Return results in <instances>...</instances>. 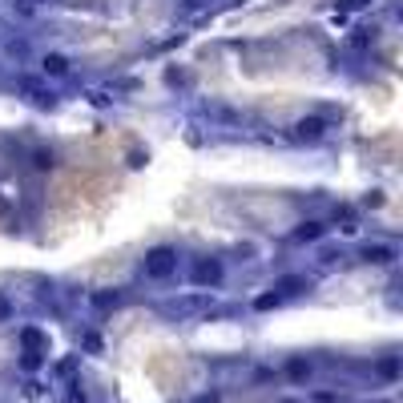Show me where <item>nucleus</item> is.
<instances>
[{
  "mask_svg": "<svg viewBox=\"0 0 403 403\" xmlns=\"http://www.w3.org/2000/svg\"><path fill=\"white\" fill-rule=\"evenodd\" d=\"M327 234V226L322 222H303L299 230H294V242H315V238H322Z\"/></svg>",
  "mask_w": 403,
  "mask_h": 403,
  "instance_id": "6e6552de",
  "label": "nucleus"
},
{
  "mask_svg": "<svg viewBox=\"0 0 403 403\" xmlns=\"http://www.w3.org/2000/svg\"><path fill=\"white\" fill-rule=\"evenodd\" d=\"M193 403H218V391H206V395H198Z\"/></svg>",
  "mask_w": 403,
  "mask_h": 403,
  "instance_id": "4be33fe9",
  "label": "nucleus"
},
{
  "mask_svg": "<svg viewBox=\"0 0 403 403\" xmlns=\"http://www.w3.org/2000/svg\"><path fill=\"white\" fill-rule=\"evenodd\" d=\"M45 73H48V77H64V73H69V61H64L61 53H48V57H45Z\"/></svg>",
  "mask_w": 403,
  "mask_h": 403,
  "instance_id": "9d476101",
  "label": "nucleus"
},
{
  "mask_svg": "<svg viewBox=\"0 0 403 403\" xmlns=\"http://www.w3.org/2000/svg\"><path fill=\"white\" fill-rule=\"evenodd\" d=\"M41 4H45V0H13V8H16V13H36Z\"/></svg>",
  "mask_w": 403,
  "mask_h": 403,
  "instance_id": "dca6fc26",
  "label": "nucleus"
},
{
  "mask_svg": "<svg viewBox=\"0 0 403 403\" xmlns=\"http://www.w3.org/2000/svg\"><path fill=\"white\" fill-rule=\"evenodd\" d=\"M20 363H25V371H36V367H41V355H36V351H25V359H20Z\"/></svg>",
  "mask_w": 403,
  "mask_h": 403,
  "instance_id": "a211bd4d",
  "label": "nucleus"
},
{
  "mask_svg": "<svg viewBox=\"0 0 403 403\" xmlns=\"http://www.w3.org/2000/svg\"><path fill=\"white\" fill-rule=\"evenodd\" d=\"M32 165H36V170H53V165H57V153H53V149H36V153H32Z\"/></svg>",
  "mask_w": 403,
  "mask_h": 403,
  "instance_id": "9b49d317",
  "label": "nucleus"
},
{
  "mask_svg": "<svg viewBox=\"0 0 403 403\" xmlns=\"http://www.w3.org/2000/svg\"><path fill=\"white\" fill-rule=\"evenodd\" d=\"M363 262H371V266H387V262H395V250L383 246V242H367V246H363Z\"/></svg>",
  "mask_w": 403,
  "mask_h": 403,
  "instance_id": "20e7f679",
  "label": "nucleus"
},
{
  "mask_svg": "<svg viewBox=\"0 0 403 403\" xmlns=\"http://www.w3.org/2000/svg\"><path fill=\"white\" fill-rule=\"evenodd\" d=\"M89 101H93V105H97V109H101V105H109V97H105V93H101V89H93V93H89Z\"/></svg>",
  "mask_w": 403,
  "mask_h": 403,
  "instance_id": "6ab92c4d",
  "label": "nucleus"
},
{
  "mask_svg": "<svg viewBox=\"0 0 403 403\" xmlns=\"http://www.w3.org/2000/svg\"><path fill=\"white\" fill-rule=\"evenodd\" d=\"M8 315H13V303H8V299H4V294H0V322L8 319Z\"/></svg>",
  "mask_w": 403,
  "mask_h": 403,
  "instance_id": "aec40b11",
  "label": "nucleus"
},
{
  "mask_svg": "<svg viewBox=\"0 0 403 403\" xmlns=\"http://www.w3.org/2000/svg\"><path fill=\"white\" fill-rule=\"evenodd\" d=\"M117 303H121L117 290H101V294H93V306H117Z\"/></svg>",
  "mask_w": 403,
  "mask_h": 403,
  "instance_id": "4468645a",
  "label": "nucleus"
},
{
  "mask_svg": "<svg viewBox=\"0 0 403 403\" xmlns=\"http://www.w3.org/2000/svg\"><path fill=\"white\" fill-rule=\"evenodd\" d=\"M254 306H258V310H271V306H278V294H258Z\"/></svg>",
  "mask_w": 403,
  "mask_h": 403,
  "instance_id": "f3484780",
  "label": "nucleus"
},
{
  "mask_svg": "<svg viewBox=\"0 0 403 403\" xmlns=\"http://www.w3.org/2000/svg\"><path fill=\"white\" fill-rule=\"evenodd\" d=\"M379 375H383V379H395V375H399V359H395V355H387L383 363H379Z\"/></svg>",
  "mask_w": 403,
  "mask_h": 403,
  "instance_id": "ddd939ff",
  "label": "nucleus"
},
{
  "mask_svg": "<svg viewBox=\"0 0 403 403\" xmlns=\"http://www.w3.org/2000/svg\"><path fill=\"white\" fill-rule=\"evenodd\" d=\"M206 8H210V0H182V13H190V16L206 13Z\"/></svg>",
  "mask_w": 403,
  "mask_h": 403,
  "instance_id": "2eb2a0df",
  "label": "nucleus"
},
{
  "mask_svg": "<svg viewBox=\"0 0 403 403\" xmlns=\"http://www.w3.org/2000/svg\"><path fill=\"white\" fill-rule=\"evenodd\" d=\"M20 343H25V351H36V355H45V347H48V339L36 331V327H25L20 331Z\"/></svg>",
  "mask_w": 403,
  "mask_h": 403,
  "instance_id": "0eeeda50",
  "label": "nucleus"
},
{
  "mask_svg": "<svg viewBox=\"0 0 403 403\" xmlns=\"http://www.w3.org/2000/svg\"><path fill=\"white\" fill-rule=\"evenodd\" d=\"M20 89H25V93L36 101V105H53V93H48V89H41L36 81H20Z\"/></svg>",
  "mask_w": 403,
  "mask_h": 403,
  "instance_id": "1a4fd4ad",
  "label": "nucleus"
},
{
  "mask_svg": "<svg viewBox=\"0 0 403 403\" xmlns=\"http://www.w3.org/2000/svg\"><path fill=\"white\" fill-rule=\"evenodd\" d=\"M64 403H85V391H77V387H73V391L64 395Z\"/></svg>",
  "mask_w": 403,
  "mask_h": 403,
  "instance_id": "412c9836",
  "label": "nucleus"
},
{
  "mask_svg": "<svg viewBox=\"0 0 403 403\" xmlns=\"http://www.w3.org/2000/svg\"><path fill=\"white\" fill-rule=\"evenodd\" d=\"M287 375H290V379H306V375H310V363H306V359H290Z\"/></svg>",
  "mask_w": 403,
  "mask_h": 403,
  "instance_id": "f8f14e48",
  "label": "nucleus"
},
{
  "mask_svg": "<svg viewBox=\"0 0 403 403\" xmlns=\"http://www.w3.org/2000/svg\"><path fill=\"white\" fill-rule=\"evenodd\" d=\"M142 271H145V278H170V274L177 271V250L174 246H153V250L145 254Z\"/></svg>",
  "mask_w": 403,
  "mask_h": 403,
  "instance_id": "f257e3e1",
  "label": "nucleus"
},
{
  "mask_svg": "<svg viewBox=\"0 0 403 403\" xmlns=\"http://www.w3.org/2000/svg\"><path fill=\"white\" fill-rule=\"evenodd\" d=\"M322 133H327V117H299L294 125H290V137L294 142H322Z\"/></svg>",
  "mask_w": 403,
  "mask_h": 403,
  "instance_id": "7ed1b4c3",
  "label": "nucleus"
},
{
  "mask_svg": "<svg viewBox=\"0 0 403 403\" xmlns=\"http://www.w3.org/2000/svg\"><path fill=\"white\" fill-rule=\"evenodd\" d=\"M210 306H214L210 294H186V299H177L170 310H177V315H193V310H210Z\"/></svg>",
  "mask_w": 403,
  "mask_h": 403,
  "instance_id": "39448f33",
  "label": "nucleus"
},
{
  "mask_svg": "<svg viewBox=\"0 0 403 403\" xmlns=\"http://www.w3.org/2000/svg\"><path fill=\"white\" fill-rule=\"evenodd\" d=\"M299 290H306V278H303V274H287V278H278V282H274V294H278V299L299 294Z\"/></svg>",
  "mask_w": 403,
  "mask_h": 403,
  "instance_id": "423d86ee",
  "label": "nucleus"
},
{
  "mask_svg": "<svg viewBox=\"0 0 403 403\" xmlns=\"http://www.w3.org/2000/svg\"><path fill=\"white\" fill-rule=\"evenodd\" d=\"M190 278H193V287H202V290L218 287V282H222V262H218V258H198Z\"/></svg>",
  "mask_w": 403,
  "mask_h": 403,
  "instance_id": "f03ea898",
  "label": "nucleus"
}]
</instances>
